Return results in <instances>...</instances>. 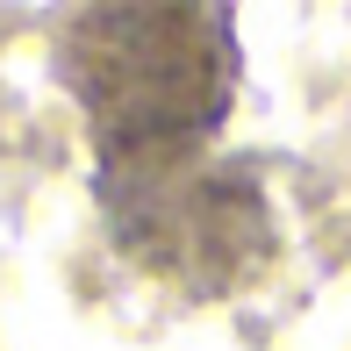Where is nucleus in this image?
Wrapping results in <instances>:
<instances>
[{
    "label": "nucleus",
    "mask_w": 351,
    "mask_h": 351,
    "mask_svg": "<svg viewBox=\"0 0 351 351\" xmlns=\"http://www.w3.org/2000/svg\"><path fill=\"white\" fill-rule=\"evenodd\" d=\"M58 79L86 115L101 158L208 143L237 108V14L230 8H72L58 29Z\"/></svg>",
    "instance_id": "1"
},
{
    "label": "nucleus",
    "mask_w": 351,
    "mask_h": 351,
    "mask_svg": "<svg viewBox=\"0 0 351 351\" xmlns=\"http://www.w3.org/2000/svg\"><path fill=\"white\" fill-rule=\"evenodd\" d=\"M93 201H101L108 244L143 273L186 287V294H237L258 280L280 251L273 201L244 158H215L208 143H165V151L93 158Z\"/></svg>",
    "instance_id": "2"
}]
</instances>
